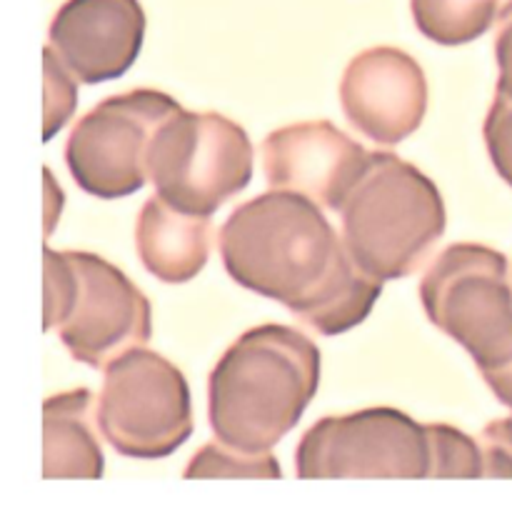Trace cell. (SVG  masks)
Returning a JSON list of instances; mask_svg holds the SVG:
<instances>
[{
    "label": "cell",
    "instance_id": "6da1fadb",
    "mask_svg": "<svg viewBox=\"0 0 512 505\" xmlns=\"http://www.w3.org/2000/svg\"><path fill=\"white\" fill-rule=\"evenodd\" d=\"M218 248L240 288L278 300L320 335L358 328L383 293V280L355 263L320 205L293 190L238 205Z\"/></svg>",
    "mask_w": 512,
    "mask_h": 505
},
{
    "label": "cell",
    "instance_id": "7a4b0ae2",
    "mask_svg": "<svg viewBox=\"0 0 512 505\" xmlns=\"http://www.w3.org/2000/svg\"><path fill=\"white\" fill-rule=\"evenodd\" d=\"M320 348L280 323L250 328L208 378L215 438L245 453L273 450L303 418L320 388Z\"/></svg>",
    "mask_w": 512,
    "mask_h": 505
},
{
    "label": "cell",
    "instance_id": "3957f363",
    "mask_svg": "<svg viewBox=\"0 0 512 505\" xmlns=\"http://www.w3.org/2000/svg\"><path fill=\"white\" fill-rule=\"evenodd\" d=\"M343 240L378 280L413 275L443 238L448 213L438 185L395 153H370L368 170L345 200Z\"/></svg>",
    "mask_w": 512,
    "mask_h": 505
},
{
    "label": "cell",
    "instance_id": "277c9868",
    "mask_svg": "<svg viewBox=\"0 0 512 505\" xmlns=\"http://www.w3.org/2000/svg\"><path fill=\"white\" fill-rule=\"evenodd\" d=\"M45 320L78 363L105 368L120 353L148 345L153 335L150 300L133 280L85 250H43Z\"/></svg>",
    "mask_w": 512,
    "mask_h": 505
},
{
    "label": "cell",
    "instance_id": "5b68a950",
    "mask_svg": "<svg viewBox=\"0 0 512 505\" xmlns=\"http://www.w3.org/2000/svg\"><path fill=\"white\" fill-rule=\"evenodd\" d=\"M430 323L473 355L480 370L512 363L510 263L483 243H453L420 280Z\"/></svg>",
    "mask_w": 512,
    "mask_h": 505
},
{
    "label": "cell",
    "instance_id": "8992f818",
    "mask_svg": "<svg viewBox=\"0 0 512 505\" xmlns=\"http://www.w3.org/2000/svg\"><path fill=\"white\" fill-rule=\"evenodd\" d=\"M150 183L173 208L213 215L253 178V143L240 123L183 105L155 130L148 153Z\"/></svg>",
    "mask_w": 512,
    "mask_h": 505
},
{
    "label": "cell",
    "instance_id": "52a82bcc",
    "mask_svg": "<svg viewBox=\"0 0 512 505\" xmlns=\"http://www.w3.org/2000/svg\"><path fill=\"white\" fill-rule=\"evenodd\" d=\"M95 423L120 455L165 458L193 435L188 380L145 345L125 350L105 365Z\"/></svg>",
    "mask_w": 512,
    "mask_h": 505
},
{
    "label": "cell",
    "instance_id": "ba28073f",
    "mask_svg": "<svg viewBox=\"0 0 512 505\" xmlns=\"http://www.w3.org/2000/svg\"><path fill=\"white\" fill-rule=\"evenodd\" d=\"M428 425L398 408H365L318 420L295 448V475L320 478H430Z\"/></svg>",
    "mask_w": 512,
    "mask_h": 505
},
{
    "label": "cell",
    "instance_id": "9c48e42d",
    "mask_svg": "<svg viewBox=\"0 0 512 505\" xmlns=\"http://www.w3.org/2000/svg\"><path fill=\"white\" fill-rule=\"evenodd\" d=\"M178 100L150 88L113 95L75 123L65 163L85 193L113 200L133 195L150 180L148 153L155 130Z\"/></svg>",
    "mask_w": 512,
    "mask_h": 505
},
{
    "label": "cell",
    "instance_id": "30bf717a",
    "mask_svg": "<svg viewBox=\"0 0 512 505\" xmlns=\"http://www.w3.org/2000/svg\"><path fill=\"white\" fill-rule=\"evenodd\" d=\"M368 163V150L330 120L285 125L263 140V168L270 188L293 190L335 213L343 210Z\"/></svg>",
    "mask_w": 512,
    "mask_h": 505
},
{
    "label": "cell",
    "instance_id": "8fae6325",
    "mask_svg": "<svg viewBox=\"0 0 512 505\" xmlns=\"http://www.w3.org/2000/svg\"><path fill=\"white\" fill-rule=\"evenodd\" d=\"M340 103L355 130L393 148L423 125L428 78L413 55L380 45L350 60L340 80Z\"/></svg>",
    "mask_w": 512,
    "mask_h": 505
},
{
    "label": "cell",
    "instance_id": "7c38bea8",
    "mask_svg": "<svg viewBox=\"0 0 512 505\" xmlns=\"http://www.w3.org/2000/svg\"><path fill=\"white\" fill-rule=\"evenodd\" d=\"M48 38L80 83H105L128 73L138 60L145 10L140 0H65Z\"/></svg>",
    "mask_w": 512,
    "mask_h": 505
},
{
    "label": "cell",
    "instance_id": "4fadbf2b",
    "mask_svg": "<svg viewBox=\"0 0 512 505\" xmlns=\"http://www.w3.org/2000/svg\"><path fill=\"white\" fill-rule=\"evenodd\" d=\"M210 215L185 213L160 195L145 200L135 225V248L150 275L170 285L193 280L210 258Z\"/></svg>",
    "mask_w": 512,
    "mask_h": 505
},
{
    "label": "cell",
    "instance_id": "5bb4252c",
    "mask_svg": "<svg viewBox=\"0 0 512 505\" xmlns=\"http://www.w3.org/2000/svg\"><path fill=\"white\" fill-rule=\"evenodd\" d=\"M88 388L50 395L43 403V478L98 480L105 473L103 448L93 425Z\"/></svg>",
    "mask_w": 512,
    "mask_h": 505
},
{
    "label": "cell",
    "instance_id": "9a60e30c",
    "mask_svg": "<svg viewBox=\"0 0 512 505\" xmlns=\"http://www.w3.org/2000/svg\"><path fill=\"white\" fill-rule=\"evenodd\" d=\"M500 0H410L415 25L445 48L473 43L493 25Z\"/></svg>",
    "mask_w": 512,
    "mask_h": 505
},
{
    "label": "cell",
    "instance_id": "2e32d148",
    "mask_svg": "<svg viewBox=\"0 0 512 505\" xmlns=\"http://www.w3.org/2000/svg\"><path fill=\"white\" fill-rule=\"evenodd\" d=\"M188 480H208V478H260L275 480L283 478L278 458L270 450L265 453H245V450L233 448V445L215 440V443L203 445L198 453L190 458L185 468Z\"/></svg>",
    "mask_w": 512,
    "mask_h": 505
},
{
    "label": "cell",
    "instance_id": "e0dca14e",
    "mask_svg": "<svg viewBox=\"0 0 512 505\" xmlns=\"http://www.w3.org/2000/svg\"><path fill=\"white\" fill-rule=\"evenodd\" d=\"M425 425H428L430 453H433L430 478H483V453L478 440L448 423Z\"/></svg>",
    "mask_w": 512,
    "mask_h": 505
},
{
    "label": "cell",
    "instance_id": "ac0fdd59",
    "mask_svg": "<svg viewBox=\"0 0 512 505\" xmlns=\"http://www.w3.org/2000/svg\"><path fill=\"white\" fill-rule=\"evenodd\" d=\"M45 60V128H43V140H50L65 123L70 120V115L75 113V105H78V85H75V75L70 73L68 65L60 60V55L55 53L53 45L43 50Z\"/></svg>",
    "mask_w": 512,
    "mask_h": 505
},
{
    "label": "cell",
    "instance_id": "d6986e66",
    "mask_svg": "<svg viewBox=\"0 0 512 505\" xmlns=\"http://www.w3.org/2000/svg\"><path fill=\"white\" fill-rule=\"evenodd\" d=\"M485 145L500 178L512 188V98L495 93L493 105L485 118Z\"/></svg>",
    "mask_w": 512,
    "mask_h": 505
},
{
    "label": "cell",
    "instance_id": "ffe728a7",
    "mask_svg": "<svg viewBox=\"0 0 512 505\" xmlns=\"http://www.w3.org/2000/svg\"><path fill=\"white\" fill-rule=\"evenodd\" d=\"M483 478H512V418L490 420L480 433Z\"/></svg>",
    "mask_w": 512,
    "mask_h": 505
},
{
    "label": "cell",
    "instance_id": "44dd1931",
    "mask_svg": "<svg viewBox=\"0 0 512 505\" xmlns=\"http://www.w3.org/2000/svg\"><path fill=\"white\" fill-rule=\"evenodd\" d=\"M495 60H498V93L512 98V0L500 10L495 30Z\"/></svg>",
    "mask_w": 512,
    "mask_h": 505
},
{
    "label": "cell",
    "instance_id": "7402d4cb",
    "mask_svg": "<svg viewBox=\"0 0 512 505\" xmlns=\"http://www.w3.org/2000/svg\"><path fill=\"white\" fill-rule=\"evenodd\" d=\"M485 383L490 385V390L495 393V398L505 405V408L512 410V363L505 365V368L495 370H483Z\"/></svg>",
    "mask_w": 512,
    "mask_h": 505
},
{
    "label": "cell",
    "instance_id": "603a6c76",
    "mask_svg": "<svg viewBox=\"0 0 512 505\" xmlns=\"http://www.w3.org/2000/svg\"><path fill=\"white\" fill-rule=\"evenodd\" d=\"M43 173H45V208H48V215H45V235H50L55 228V215L63 210L65 195H63V190L55 185L53 173H50L48 168H45Z\"/></svg>",
    "mask_w": 512,
    "mask_h": 505
}]
</instances>
